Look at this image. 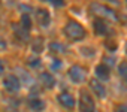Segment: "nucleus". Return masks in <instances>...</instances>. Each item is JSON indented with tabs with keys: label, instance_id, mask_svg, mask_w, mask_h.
Segmentation results:
<instances>
[{
	"label": "nucleus",
	"instance_id": "4468645a",
	"mask_svg": "<svg viewBox=\"0 0 127 112\" xmlns=\"http://www.w3.org/2000/svg\"><path fill=\"white\" fill-rule=\"evenodd\" d=\"M21 26H23L26 30H30V27H32V20H30V17H29L27 14H23V15H21Z\"/></svg>",
	"mask_w": 127,
	"mask_h": 112
},
{
	"label": "nucleus",
	"instance_id": "6e6552de",
	"mask_svg": "<svg viewBox=\"0 0 127 112\" xmlns=\"http://www.w3.org/2000/svg\"><path fill=\"white\" fill-rule=\"evenodd\" d=\"M58 102L64 106V108H67V109H70V108L75 106V99H73L69 93H61V94L58 96Z\"/></svg>",
	"mask_w": 127,
	"mask_h": 112
},
{
	"label": "nucleus",
	"instance_id": "6ab92c4d",
	"mask_svg": "<svg viewBox=\"0 0 127 112\" xmlns=\"http://www.w3.org/2000/svg\"><path fill=\"white\" fill-rule=\"evenodd\" d=\"M117 112H127V106H126V105L118 106V108H117Z\"/></svg>",
	"mask_w": 127,
	"mask_h": 112
},
{
	"label": "nucleus",
	"instance_id": "f257e3e1",
	"mask_svg": "<svg viewBox=\"0 0 127 112\" xmlns=\"http://www.w3.org/2000/svg\"><path fill=\"white\" fill-rule=\"evenodd\" d=\"M64 34L70 40H81V39L85 37V30L76 21H69L66 24V27H64Z\"/></svg>",
	"mask_w": 127,
	"mask_h": 112
},
{
	"label": "nucleus",
	"instance_id": "423d86ee",
	"mask_svg": "<svg viewBox=\"0 0 127 112\" xmlns=\"http://www.w3.org/2000/svg\"><path fill=\"white\" fill-rule=\"evenodd\" d=\"M90 88L93 90V93H94L99 99L106 97V90H105L103 84H100L97 79H91V81H90Z\"/></svg>",
	"mask_w": 127,
	"mask_h": 112
},
{
	"label": "nucleus",
	"instance_id": "f03ea898",
	"mask_svg": "<svg viewBox=\"0 0 127 112\" xmlns=\"http://www.w3.org/2000/svg\"><path fill=\"white\" fill-rule=\"evenodd\" d=\"M90 9H91V12H93L94 15H97V17L102 18V20H109V21H117V20H118L117 14H115L111 8L103 6V5H100V3H91V5H90Z\"/></svg>",
	"mask_w": 127,
	"mask_h": 112
},
{
	"label": "nucleus",
	"instance_id": "b1692460",
	"mask_svg": "<svg viewBox=\"0 0 127 112\" xmlns=\"http://www.w3.org/2000/svg\"><path fill=\"white\" fill-rule=\"evenodd\" d=\"M126 52H127V45H126Z\"/></svg>",
	"mask_w": 127,
	"mask_h": 112
},
{
	"label": "nucleus",
	"instance_id": "412c9836",
	"mask_svg": "<svg viewBox=\"0 0 127 112\" xmlns=\"http://www.w3.org/2000/svg\"><path fill=\"white\" fill-rule=\"evenodd\" d=\"M60 66H61V63H60L58 60H55V61L52 63V69H60Z\"/></svg>",
	"mask_w": 127,
	"mask_h": 112
},
{
	"label": "nucleus",
	"instance_id": "9b49d317",
	"mask_svg": "<svg viewBox=\"0 0 127 112\" xmlns=\"http://www.w3.org/2000/svg\"><path fill=\"white\" fill-rule=\"evenodd\" d=\"M96 75H97L100 79H103V81L109 79V67L105 66V64H99V66L96 67Z\"/></svg>",
	"mask_w": 127,
	"mask_h": 112
},
{
	"label": "nucleus",
	"instance_id": "0eeeda50",
	"mask_svg": "<svg viewBox=\"0 0 127 112\" xmlns=\"http://www.w3.org/2000/svg\"><path fill=\"white\" fill-rule=\"evenodd\" d=\"M36 21L42 27H48L49 21H51V17H49L48 11H45V9H36Z\"/></svg>",
	"mask_w": 127,
	"mask_h": 112
},
{
	"label": "nucleus",
	"instance_id": "393cba45",
	"mask_svg": "<svg viewBox=\"0 0 127 112\" xmlns=\"http://www.w3.org/2000/svg\"><path fill=\"white\" fill-rule=\"evenodd\" d=\"M40 2H46V0H40Z\"/></svg>",
	"mask_w": 127,
	"mask_h": 112
},
{
	"label": "nucleus",
	"instance_id": "aec40b11",
	"mask_svg": "<svg viewBox=\"0 0 127 112\" xmlns=\"http://www.w3.org/2000/svg\"><path fill=\"white\" fill-rule=\"evenodd\" d=\"M33 48H34V51H37V52H39V51L42 49V48H40V40H36V43H34V46H33Z\"/></svg>",
	"mask_w": 127,
	"mask_h": 112
},
{
	"label": "nucleus",
	"instance_id": "f8f14e48",
	"mask_svg": "<svg viewBox=\"0 0 127 112\" xmlns=\"http://www.w3.org/2000/svg\"><path fill=\"white\" fill-rule=\"evenodd\" d=\"M29 105H30V108H32L34 112H40V111H43V108H45V103H43L40 99H32V100L29 102Z\"/></svg>",
	"mask_w": 127,
	"mask_h": 112
},
{
	"label": "nucleus",
	"instance_id": "f3484780",
	"mask_svg": "<svg viewBox=\"0 0 127 112\" xmlns=\"http://www.w3.org/2000/svg\"><path fill=\"white\" fill-rule=\"evenodd\" d=\"M39 64H40L39 58H30V60H29V66H30V67H37Z\"/></svg>",
	"mask_w": 127,
	"mask_h": 112
},
{
	"label": "nucleus",
	"instance_id": "39448f33",
	"mask_svg": "<svg viewBox=\"0 0 127 112\" xmlns=\"http://www.w3.org/2000/svg\"><path fill=\"white\" fill-rule=\"evenodd\" d=\"M69 76L73 82H82L85 79V72L79 66H72L70 70H69Z\"/></svg>",
	"mask_w": 127,
	"mask_h": 112
},
{
	"label": "nucleus",
	"instance_id": "5701e85b",
	"mask_svg": "<svg viewBox=\"0 0 127 112\" xmlns=\"http://www.w3.org/2000/svg\"><path fill=\"white\" fill-rule=\"evenodd\" d=\"M2 73H3V63L0 61V75H2Z\"/></svg>",
	"mask_w": 127,
	"mask_h": 112
},
{
	"label": "nucleus",
	"instance_id": "1a4fd4ad",
	"mask_svg": "<svg viewBox=\"0 0 127 112\" xmlns=\"http://www.w3.org/2000/svg\"><path fill=\"white\" fill-rule=\"evenodd\" d=\"M40 82H42L43 87H46V88H52V87L55 85V79H54V76H52L51 73H46V72L40 73Z\"/></svg>",
	"mask_w": 127,
	"mask_h": 112
},
{
	"label": "nucleus",
	"instance_id": "9d476101",
	"mask_svg": "<svg viewBox=\"0 0 127 112\" xmlns=\"http://www.w3.org/2000/svg\"><path fill=\"white\" fill-rule=\"evenodd\" d=\"M94 30H96V33L97 34H100V36H105L106 33H108V26L105 24V20H96L94 21Z\"/></svg>",
	"mask_w": 127,
	"mask_h": 112
},
{
	"label": "nucleus",
	"instance_id": "20e7f679",
	"mask_svg": "<svg viewBox=\"0 0 127 112\" xmlns=\"http://www.w3.org/2000/svg\"><path fill=\"white\" fill-rule=\"evenodd\" d=\"M20 79L15 76V75H9V76H6L5 78V81H3V85H5V88L9 91V93H14V91H18L20 90Z\"/></svg>",
	"mask_w": 127,
	"mask_h": 112
},
{
	"label": "nucleus",
	"instance_id": "a211bd4d",
	"mask_svg": "<svg viewBox=\"0 0 127 112\" xmlns=\"http://www.w3.org/2000/svg\"><path fill=\"white\" fill-rule=\"evenodd\" d=\"M49 2H51L54 6H57V8H60V6L64 5V0H49Z\"/></svg>",
	"mask_w": 127,
	"mask_h": 112
},
{
	"label": "nucleus",
	"instance_id": "dca6fc26",
	"mask_svg": "<svg viewBox=\"0 0 127 112\" xmlns=\"http://www.w3.org/2000/svg\"><path fill=\"white\" fill-rule=\"evenodd\" d=\"M118 72H120V75L127 81V63L124 61V63H121L120 66H118Z\"/></svg>",
	"mask_w": 127,
	"mask_h": 112
},
{
	"label": "nucleus",
	"instance_id": "2eb2a0df",
	"mask_svg": "<svg viewBox=\"0 0 127 112\" xmlns=\"http://www.w3.org/2000/svg\"><path fill=\"white\" fill-rule=\"evenodd\" d=\"M49 48H51L52 52H64V51H66L64 46H63L61 43H58V42H51V43H49Z\"/></svg>",
	"mask_w": 127,
	"mask_h": 112
},
{
	"label": "nucleus",
	"instance_id": "4be33fe9",
	"mask_svg": "<svg viewBox=\"0 0 127 112\" xmlns=\"http://www.w3.org/2000/svg\"><path fill=\"white\" fill-rule=\"evenodd\" d=\"M5 48H6L5 42H3V40H0V49H5Z\"/></svg>",
	"mask_w": 127,
	"mask_h": 112
},
{
	"label": "nucleus",
	"instance_id": "ddd939ff",
	"mask_svg": "<svg viewBox=\"0 0 127 112\" xmlns=\"http://www.w3.org/2000/svg\"><path fill=\"white\" fill-rule=\"evenodd\" d=\"M14 30H15V33H17V36L20 37V39H23V40H27V36H29V30H26L21 24H14Z\"/></svg>",
	"mask_w": 127,
	"mask_h": 112
},
{
	"label": "nucleus",
	"instance_id": "7ed1b4c3",
	"mask_svg": "<svg viewBox=\"0 0 127 112\" xmlns=\"http://www.w3.org/2000/svg\"><path fill=\"white\" fill-rule=\"evenodd\" d=\"M79 111L81 112H94V102L88 94H82L79 99Z\"/></svg>",
	"mask_w": 127,
	"mask_h": 112
}]
</instances>
